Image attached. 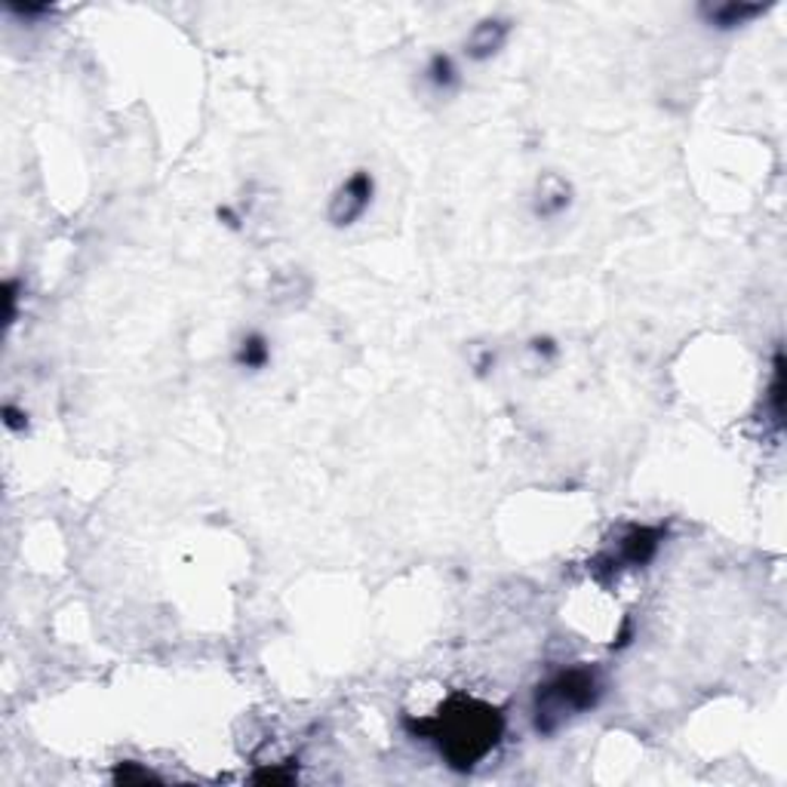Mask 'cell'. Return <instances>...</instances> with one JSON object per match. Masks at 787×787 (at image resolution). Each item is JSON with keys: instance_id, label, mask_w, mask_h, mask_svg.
I'll list each match as a JSON object with an SVG mask.
<instances>
[{"instance_id": "8", "label": "cell", "mask_w": 787, "mask_h": 787, "mask_svg": "<svg viewBox=\"0 0 787 787\" xmlns=\"http://www.w3.org/2000/svg\"><path fill=\"white\" fill-rule=\"evenodd\" d=\"M234 366L237 370H243V373H262V370H268L271 363V341L265 333H259V329H250V333H243L240 341L234 345Z\"/></svg>"}, {"instance_id": "10", "label": "cell", "mask_w": 787, "mask_h": 787, "mask_svg": "<svg viewBox=\"0 0 787 787\" xmlns=\"http://www.w3.org/2000/svg\"><path fill=\"white\" fill-rule=\"evenodd\" d=\"M770 410H772V425L775 430H782L785 425V358L782 351H775V366H772V382H770Z\"/></svg>"}, {"instance_id": "3", "label": "cell", "mask_w": 787, "mask_h": 787, "mask_svg": "<svg viewBox=\"0 0 787 787\" xmlns=\"http://www.w3.org/2000/svg\"><path fill=\"white\" fill-rule=\"evenodd\" d=\"M373 200H376V179H373V173H370V170H354V173L336 188V195L329 197L326 218H329V225L339 228V232L354 228L360 218L370 213Z\"/></svg>"}, {"instance_id": "13", "label": "cell", "mask_w": 787, "mask_h": 787, "mask_svg": "<svg viewBox=\"0 0 787 787\" xmlns=\"http://www.w3.org/2000/svg\"><path fill=\"white\" fill-rule=\"evenodd\" d=\"M3 415H7V428H22V425H28V422H18V419H28V415H18L13 407H3Z\"/></svg>"}, {"instance_id": "6", "label": "cell", "mask_w": 787, "mask_h": 787, "mask_svg": "<svg viewBox=\"0 0 787 787\" xmlns=\"http://www.w3.org/2000/svg\"><path fill=\"white\" fill-rule=\"evenodd\" d=\"M770 7L763 3H748V0H723V3H704L698 13L704 18L708 28L716 32H735V28H745L748 22L757 16H763Z\"/></svg>"}, {"instance_id": "11", "label": "cell", "mask_w": 787, "mask_h": 787, "mask_svg": "<svg viewBox=\"0 0 787 787\" xmlns=\"http://www.w3.org/2000/svg\"><path fill=\"white\" fill-rule=\"evenodd\" d=\"M529 351H533V354H538V358H545V360L557 358L554 339H533V341H529Z\"/></svg>"}, {"instance_id": "4", "label": "cell", "mask_w": 787, "mask_h": 787, "mask_svg": "<svg viewBox=\"0 0 787 787\" xmlns=\"http://www.w3.org/2000/svg\"><path fill=\"white\" fill-rule=\"evenodd\" d=\"M511 32H514V22L508 16H486L467 32L462 50L471 62L484 65L504 50V43L511 40Z\"/></svg>"}, {"instance_id": "7", "label": "cell", "mask_w": 787, "mask_h": 787, "mask_svg": "<svg viewBox=\"0 0 787 787\" xmlns=\"http://www.w3.org/2000/svg\"><path fill=\"white\" fill-rule=\"evenodd\" d=\"M573 207V185L557 176V173H548L541 176L533 191V215L541 218V222H551V218H560Z\"/></svg>"}, {"instance_id": "9", "label": "cell", "mask_w": 787, "mask_h": 787, "mask_svg": "<svg viewBox=\"0 0 787 787\" xmlns=\"http://www.w3.org/2000/svg\"><path fill=\"white\" fill-rule=\"evenodd\" d=\"M422 80L434 96H452L462 87V72L449 53H434L428 59V65L422 68Z\"/></svg>"}, {"instance_id": "12", "label": "cell", "mask_w": 787, "mask_h": 787, "mask_svg": "<svg viewBox=\"0 0 787 787\" xmlns=\"http://www.w3.org/2000/svg\"><path fill=\"white\" fill-rule=\"evenodd\" d=\"M16 302H18V284L10 280L7 284V323H16Z\"/></svg>"}, {"instance_id": "1", "label": "cell", "mask_w": 787, "mask_h": 787, "mask_svg": "<svg viewBox=\"0 0 787 787\" xmlns=\"http://www.w3.org/2000/svg\"><path fill=\"white\" fill-rule=\"evenodd\" d=\"M419 733L428 735L452 770L467 772L496 751L504 733V716L499 708L477 698H452L428 723H419Z\"/></svg>"}, {"instance_id": "5", "label": "cell", "mask_w": 787, "mask_h": 787, "mask_svg": "<svg viewBox=\"0 0 787 787\" xmlns=\"http://www.w3.org/2000/svg\"><path fill=\"white\" fill-rule=\"evenodd\" d=\"M662 526H634V529H627L622 541H619L615 560H619L622 566H627V570H640V566L655 560V554L662 551Z\"/></svg>"}, {"instance_id": "2", "label": "cell", "mask_w": 787, "mask_h": 787, "mask_svg": "<svg viewBox=\"0 0 787 787\" xmlns=\"http://www.w3.org/2000/svg\"><path fill=\"white\" fill-rule=\"evenodd\" d=\"M607 692L600 671L588 664H575L566 671H557L554 677L538 683L533 698V726L538 735L560 733L573 716H582L600 704Z\"/></svg>"}]
</instances>
